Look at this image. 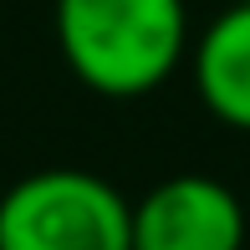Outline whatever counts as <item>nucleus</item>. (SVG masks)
Instances as JSON below:
<instances>
[{"label": "nucleus", "mask_w": 250, "mask_h": 250, "mask_svg": "<svg viewBox=\"0 0 250 250\" xmlns=\"http://www.w3.org/2000/svg\"><path fill=\"white\" fill-rule=\"evenodd\" d=\"M56 41L82 87L143 97L189 51L184 0H56Z\"/></svg>", "instance_id": "obj_1"}, {"label": "nucleus", "mask_w": 250, "mask_h": 250, "mask_svg": "<svg viewBox=\"0 0 250 250\" xmlns=\"http://www.w3.org/2000/svg\"><path fill=\"white\" fill-rule=\"evenodd\" d=\"M0 250H133V204L87 168H41L0 199Z\"/></svg>", "instance_id": "obj_2"}, {"label": "nucleus", "mask_w": 250, "mask_h": 250, "mask_svg": "<svg viewBox=\"0 0 250 250\" xmlns=\"http://www.w3.org/2000/svg\"><path fill=\"white\" fill-rule=\"evenodd\" d=\"M245 204L209 174H179L133 204V250H240Z\"/></svg>", "instance_id": "obj_3"}, {"label": "nucleus", "mask_w": 250, "mask_h": 250, "mask_svg": "<svg viewBox=\"0 0 250 250\" xmlns=\"http://www.w3.org/2000/svg\"><path fill=\"white\" fill-rule=\"evenodd\" d=\"M194 87L220 123L250 133V0H235L194 41Z\"/></svg>", "instance_id": "obj_4"}]
</instances>
